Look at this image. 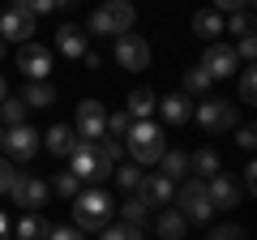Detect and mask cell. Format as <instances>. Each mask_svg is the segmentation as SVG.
<instances>
[{
  "label": "cell",
  "instance_id": "cell-31",
  "mask_svg": "<svg viewBox=\"0 0 257 240\" xmlns=\"http://www.w3.org/2000/svg\"><path fill=\"white\" fill-rule=\"evenodd\" d=\"M223 30H231V35H240V39L253 35V9H236V13L227 18V26H223Z\"/></svg>",
  "mask_w": 257,
  "mask_h": 240
},
{
  "label": "cell",
  "instance_id": "cell-22",
  "mask_svg": "<svg viewBox=\"0 0 257 240\" xmlns=\"http://www.w3.org/2000/svg\"><path fill=\"white\" fill-rule=\"evenodd\" d=\"M22 103H26V107H52L56 103V86L52 82H30L26 90H22Z\"/></svg>",
  "mask_w": 257,
  "mask_h": 240
},
{
  "label": "cell",
  "instance_id": "cell-9",
  "mask_svg": "<svg viewBox=\"0 0 257 240\" xmlns=\"http://www.w3.org/2000/svg\"><path fill=\"white\" fill-rule=\"evenodd\" d=\"M18 69L30 77V82H47V73H52V47H43V43H22V52H18Z\"/></svg>",
  "mask_w": 257,
  "mask_h": 240
},
{
  "label": "cell",
  "instance_id": "cell-29",
  "mask_svg": "<svg viewBox=\"0 0 257 240\" xmlns=\"http://www.w3.org/2000/svg\"><path fill=\"white\" fill-rule=\"evenodd\" d=\"M94 155H103L111 167H116V163H120V155H124V142H120V138H107V133H103V138L94 142Z\"/></svg>",
  "mask_w": 257,
  "mask_h": 240
},
{
  "label": "cell",
  "instance_id": "cell-42",
  "mask_svg": "<svg viewBox=\"0 0 257 240\" xmlns=\"http://www.w3.org/2000/svg\"><path fill=\"white\" fill-rule=\"evenodd\" d=\"M47 240H82V231H77V227H52Z\"/></svg>",
  "mask_w": 257,
  "mask_h": 240
},
{
  "label": "cell",
  "instance_id": "cell-36",
  "mask_svg": "<svg viewBox=\"0 0 257 240\" xmlns=\"http://www.w3.org/2000/svg\"><path fill=\"white\" fill-rule=\"evenodd\" d=\"M257 99V82H253V69L240 73V103H253Z\"/></svg>",
  "mask_w": 257,
  "mask_h": 240
},
{
  "label": "cell",
  "instance_id": "cell-47",
  "mask_svg": "<svg viewBox=\"0 0 257 240\" xmlns=\"http://www.w3.org/2000/svg\"><path fill=\"white\" fill-rule=\"evenodd\" d=\"M5 52H9V43H5V39H0V60H5Z\"/></svg>",
  "mask_w": 257,
  "mask_h": 240
},
{
  "label": "cell",
  "instance_id": "cell-32",
  "mask_svg": "<svg viewBox=\"0 0 257 240\" xmlns=\"http://www.w3.org/2000/svg\"><path fill=\"white\" fill-rule=\"evenodd\" d=\"M52 185H56V193H60V197H77V193H82V180H77L73 172H56Z\"/></svg>",
  "mask_w": 257,
  "mask_h": 240
},
{
  "label": "cell",
  "instance_id": "cell-4",
  "mask_svg": "<svg viewBox=\"0 0 257 240\" xmlns=\"http://www.w3.org/2000/svg\"><path fill=\"white\" fill-rule=\"evenodd\" d=\"M176 202H180L184 223H210V214H214L210 193H206V180H184V185L176 189Z\"/></svg>",
  "mask_w": 257,
  "mask_h": 240
},
{
  "label": "cell",
  "instance_id": "cell-37",
  "mask_svg": "<svg viewBox=\"0 0 257 240\" xmlns=\"http://www.w3.org/2000/svg\"><path fill=\"white\" fill-rule=\"evenodd\" d=\"M210 240H244V227L240 223H223V227L210 231Z\"/></svg>",
  "mask_w": 257,
  "mask_h": 240
},
{
  "label": "cell",
  "instance_id": "cell-24",
  "mask_svg": "<svg viewBox=\"0 0 257 240\" xmlns=\"http://www.w3.org/2000/svg\"><path fill=\"white\" fill-rule=\"evenodd\" d=\"M193 35H202V39H214V35H223V13H214V9L193 13Z\"/></svg>",
  "mask_w": 257,
  "mask_h": 240
},
{
  "label": "cell",
  "instance_id": "cell-45",
  "mask_svg": "<svg viewBox=\"0 0 257 240\" xmlns=\"http://www.w3.org/2000/svg\"><path fill=\"white\" fill-rule=\"evenodd\" d=\"M0 240H9V219L0 214Z\"/></svg>",
  "mask_w": 257,
  "mask_h": 240
},
{
  "label": "cell",
  "instance_id": "cell-19",
  "mask_svg": "<svg viewBox=\"0 0 257 240\" xmlns=\"http://www.w3.org/2000/svg\"><path fill=\"white\" fill-rule=\"evenodd\" d=\"M56 47H60V56H69V60H82V52H86V30L82 26H60L56 30Z\"/></svg>",
  "mask_w": 257,
  "mask_h": 240
},
{
  "label": "cell",
  "instance_id": "cell-7",
  "mask_svg": "<svg viewBox=\"0 0 257 240\" xmlns=\"http://www.w3.org/2000/svg\"><path fill=\"white\" fill-rule=\"evenodd\" d=\"M116 65L120 69H128V73H138V69H146L150 65V43L142 35H116Z\"/></svg>",
  "mask_w": 257,
  "mask_h": 240
},
{
  "label": "cell",
  "instance_id": "cell-49",
  "mask_svg": "<svg viewBox=\"0 0 257 240\" xmlns=\"http://www.w3.org/2000/svg\"><path fill=\"white\" fill-rule=\"evenodd\" d=\"M69 5H73V0H69Z\"/></svg>",
  "mask_w": 257,
  "mask_h": 240
},
{
  "label": "cell",
  "instance_id": "cell-28",
  "mask_svg": "<svg viewBox=\"0 0 257 240\" xmlns=\"http://www.w3.org/2000/svg\"><path fill=\"white\" fill-rule=\"evenodd\" d=\"M210 86H214V82H210V73H206L202 65H193L189 73H184V94H206Z\"/></svg>",
  "mask_w": 257,
  "mask_h": 240
},
{
  "label": "cell",
  "instance_id": "cell-41",
  "mask_svg": "<svg viewBox=\"0 0 257 240\" xmlns=\"http://www.w3.org/2000/svg\"><path fill=\"white\" fill-rule=\"evenodd\" d=\"M236 9H253V0H214V13H236Z\"/></svg>",
  "mask_w": 257,
  "mask_h": 240
},
{
  "label": "cell",
  "instance_id": "cell-5",
  "mask_svg": "<svg viewBox=\"0 0 257 240\" xmlns=\"http://www.w3.org/2000/svg\"><path fill=\"white\" fill-rule=\"evenodd\" d=\"M193 116L206 133H227L236 125V103L231 99H206V103H193Z\"/></svg>",
  "mask_w": 257,
  "mask_h": 240
},
{
  "label": "cell",
  "instance_id": "cell-40",
  "mask_svg": "<svg viewBox=\"0 0 257 240\" xmlns=\"http://www.w3.org/2000/svg\"><path fill=\"white\" fill-rule=\"evenodd\" d=\"M236 146H240V150H253V146H257L253 125H240V129H236Z\"/></svg>",
  "mask_w": 257,
  "mask_h": 240
},
{
  "label": "cell",
  "instance_id": "cell-30",
  "mask_svg": "<svg viewBox=\"0 0 257 240\" xmlns=\"http://www.w3.org/2000/svg\"><path fill=\"white\" fill-rule=\"evenodd\" d=\"M0 116H5V125H9V129H13V125H26V103L9 94V99L0 103Z\"/></svg>",
  "mask_w": 257,
  "mask_h": 240
},
{
  "label": "cell",
  "instance_id": "cell-6",
  "mask_svg": "<svg viewBox=\"0 0 257 240\" xmlns=\"http://www.w3.org/2000/svg\"><path fill=\"white\" fill-rule=\"evenodd\" d=\"M69 172H73L82 185H99V180H107V176H111V163L103 155H94V146H82L73 159H69Z\"/></svg>",
  "mask_w": 257,
  "mask_h": 240
},
{
  "label": "cell",
  "instance_id": "cell-20",
  "mask_svg": "<svg viewBox=\"0 0 257 240\" xmlns=\"http://www.w3.org/2000/svg\"><path fill=\"white\" fill-rule=\"evenodd\" d=\"M47 231L52 227H47V219L39 210H30V214L18 219V240H47Z\"/></svg>",
  "mask_w": 257,
  "mask_h": 240
},
{
  "label": "cell",
  "instance_id": "cell-16",
  "mask_svg": "<svg viewBox=\"0 0 257 240\" xmlns=\"http://www.w3.org/2000/svg\"><path fill=\"white\" fill-rule=\"evenodd\" d=\"M138 197H142V202H146V206H167V202H172V197H176V185H172V180H167V176H142V185H138Z\"/></svg>",
  "mask_w": 257,
  "mask_h": 240
},
{
  "label": "cell",
  "instance_id": "cell-44",
  "mask_svg": "<svg viewBox=\"0 0 257 240\" xmlns=\"http://www.w3.org/2000/svg\"><path fill=\"white\" fill-rule=\"evenodd\" d=\"M82 65H86V69H99V52H90V47H86V52H82Z\"/></svg>",
  "mask_w": 257,
  "mask_h": 240
},
{
  "label": "cell",
  "instance_id": "cell-48",
  "mask_svg": "<svg viewBox=\"0 0 257 240\" xmlns=\"http://www.w3.org/2000/svg\"><path fill=\"white\" fill-rule=\"evenodd\" d=\"M0 146H5V125H0Z\"/></svg>",
  "mask_w": 257,
  "mask_h": 240
},
{
  "label": "cell",
  "instance_id": "cell-34",
  "mask_svg": "<svg viewBox=\"0 0 257 240\" xmlns=\"http://www.w3.org/2000/svg\"><path fill=\"white\" fill-rule=\"evenodd\" d=\"M99 240H146V236H142V227H128V223H120V227H103Z\"/></svg>",
  "mask_w": 257,
  "mask_h": 240
},
{
  "label": "cell",
  "instance_id": "cell-3",
  "mask_svg": "<svg viewBox=\"0 0 257 240\" xmlns=\"http://www.w3.org/2000/svg\"><path fill=\"white\" fill-rule=\"evenodd\" d=\"M133 18H138V9L128 0H107L103 9L90 13V30L94 35H128L133 30Z\"/></svg>",
  "mask_w": 257,
  "mask_h": 240
},
{
  "label": "cell",
  "instance_id": "cell-1",
  "mask_svg": "<svg viewBox=\"0 0 257 240\" xmlns=\"http://www.w3.org/2000/svg\"><path fill=\"white\" fill-rule=\"evenodd\" d=\"M111 210H116V202H111L99 185L82 189V193L73 197V219H77V227H82V231H103V227H107V219H111Z\"/></svg>",
  "mask_w": 257,
  "mask_h": 240
},
{
  "label": "cell",
  "instance_id": "cell-33",
  "mask_svg": "<svg viewBox=\"0 0 257 240\" xmlns=\"http://www.w3.org/2000/svg\"><path fill=\"white\" fill-rule=\"evenodd\" d=\"M60 5H69V0H18V9L30 13V18H39V13H52V9H60Z\"/></svg>",
  "mask_w": 257,
  "mask_h": 240
},
{
  "label": "cell",
  "instance_id": "cell-35",
  "mask_svg": "<svg viewBox=\"0 0 257 240\" xmlns=\"http://www.w3.org/2000/svg\"><path fill=\"white\" fill-rule=\"evenodd\" d=\"M128 129H133V120H128L124 111H111V116H107V138H120V142H124Z\"/></svg>",
  "mask_w": 257,
  "mask_h": 240
},
{
  "label": "cell",
  "instance_id": "cell-23",
  "mask_svg": "<svg viewBox=\"0 0 257 240\" xmlns=\"http://www.w3.org/2000/svg\"><path fill=\"white\" fill-rule=\"evenodd\" d=\"M184 231H189V223H184L180 210H163L159 214V240H184Z\"/></svg>",
  "mask_w": 257,
  "mask_h": 240
},
{
  "label": "cell",
  "instance_id": "cell-39",
  "mask_svg": "<svg viewBox=\"0 0 257 240\" xmlns=\"http://www.w3.org/2000/svg\"><path fill=\"white\" fill-rule=\"evenodd\" d=\"M13 180H18V167H13L9 159H0V193H9Z\"/></svg>",
  "mask_w": 257,
  "mask_h": 240
},
{
  "label": "cell",
  "instance_id": "cell-25",
  "mask_svg": "<svg viewBox=\"0 0 257 240\" xmlns=\"http://www.w3.org/2000/svg\"><path fill=\"white\" fill-rule=\"evenodd\" d=\"M189 172H197V180L219 176V155H214V150H197V155H189Z\"/></svg>",
  "mask_w": 257,
  "mask_h": 240
},
{
  "label": "cell",
  "instance_id": "cell-26",
  "mask_svg": "<svg viewBox=\"0 0 257 240\" xmlns=\"http://www.w3.org/2000/svg\"><path fill=\"white\" fill-rule=\"evenodd\" d=\"M111 176L120 180L124 193H138V185H142V163H116V167H111Z\"/></svg>",
  "mask_w": 257,
  "mask_h": 240
},
{
  "label": "cell",
  "instance_id": "cell-17",
  "mask_svg": "<svg viewBox=\"0 0 257 240\" xmlns=\"http://www.w3.org/2000/svg\"><path fill=\"white\" fill-rule=\"evenodd\" d=\"M155 111H163L167 125H176V129H180V125H189V120H193V99H189V94H163Z\"/></svg>",
  "mask_w": 257,
  "mask_h": 240
},
{
  "label": "cell",
  "instance_id": "cell-10",
  "mask_svg": "<svg viewBox=\"0 0 257 240\" xmlns=\"http://www.w3.org/2000/svg\"><path fill=\"white\" fill-rule=\"evenodd\" d=\"M39 146H43V133L30 129V125H13V129H5V150H9L13 159H22V163L35 159Z\"/></svg>",
  "mask_w": 257,
  "mask_h": 240
},
{
  "label": "cell",
  "instance_id": "cell-18",
  "mask_svg": "<svg viewBox=\"0 0 257 240\" xmlns=\"http://www.w3.org/2000/svg\"><path fill=\"white\" fill-rule=\"evenodd\" d=\"M155 107H159V99H155V90H146V86L128 90V99H124V116L128 120H150Z\"/></svg>",
  "mask_w": 257,
  "mask_h": 240
},
{
  "label": "cell",
  "instance_id": "cell-38",
  "mask_svg": "<svg viewBox=\"0 0 257 240\" xmlns=\"http://www.w3.org/2000/svg\"><path fill=\"white\" fill-rule=\"evenodd\" d=\"M231 52H236V60H244V65H248V60L257 56V39L244 35V39H240V47H231Z\"/></svg>",
  "mask_w": 257,
  "mask_h": 240
},
{
  "label": "cell",
  "instance_id": "cell-14",
  "mask_svg": "<svg viewBox=\"0 0 257 240\" xmlns=\"http://www.w3.org/2000/svg\"><path fill=\"white\" fill-rule=\"evenodd\" d=\"M9 193H13V202H18L22 210H39V206L47 202V185L35 180V176H22V172H18V180L9 185Z\"/></svg>",
  "mask_w": 257,
  "mask_h": 240
},
{
  "label": "cell",
  "instance_id": "cell-15",
  "mask_svg": "<svg viewBox=\"0 0 257 240\" xmlns=\"http://www.w3.org/2000/svg\"><path fill=\"white\" fill-rule=\"evenodd\" d=\"M206 193H210V206L214 210H231V206H240V185L231 180L227 172H219V176H210V185H206Z\"/></svg>",
  "mask_w": 257,
  "mask_h": 240
},
{
  "label": "cell",
  "instance_id": "cell-12",
  "mask_svg": "<svg viewBox=\"0 0 257 240\" xmlns=\"http://www.w3.org/2000/svg\"><path fill=\"white\" fill-rule=\"evenodd\" d=\"M43 146L52 150L56 159H73V155H77L82 146H94V142L77 138V133H73V129H64V125H52V129L43 133Z\"/></svg>",
  "mask_w": 257,
  "mask_h": 240
},
{
  "label": "cell",
  "instance_id": "cell-13",
  "mask_svg": "<svg viewBox=\"0 0 257 240\" xmlns=\"http://www.w3.org/2000/svg\"><path fill=\"white\" fill-rule=\"evenodd\" d=\"M30 35H35V18L30 13H22L18 5L9 13H0V39L5 43H30Z\"/></svg>",
  "mask_w": 257,
  "mask_h": 240
},
{
  "label": "cell",
  "instance_id": "cell-11",
  "mask_svg": "<svg viewBox=\"0 0 257 240\" xmlns=\"http://www.w3.org/2000/svg\"><path fill=\"white\" fill-rule=\"evenodd\" d=\"M202 69L210 73V82H219V77H231L240 69V60H236V52H231L227 43H210L202 52Z\"/></svg>",
  "mask_w": 257,
  "mask_h": 240
},
{
  "label": "cell",
  "instance_id": "cell-2",
  "mask_svg": "<svg viewBox=\"0 0 257 240\" xmlns=\"http://www.w3.org/2000/svg\"><path fill=\"white\" fill-rule=\"evenodd\" d=\"M128 155H133V163H159L163 159V129H159L155 120H133V129H128L124 138Z\"/></svg>",
  "mask_w": 257,
  "mask_h": 240
},
{
  "label": "cell",
  "instance_id": "cell-43",
  "mask_svg": "<svg viewBox=\"0 0 257 240\" xmlns=\"http://www.w3.org/2000/svg\"><path fill=\"white\" fill-rule=\"evenodd\" d=\"M253 189H257V163H248L244 167V193H253Z\"/></svg>",
  "mask_w": 257,
  "mask_h": 240
},
{
  "label": "cell",
  "instance_id": "cell-46",
  "mask_svg": "<svg viewBox=\"0 0 257 240\" xmlns=\"http://www.w3.org/2000/svg\"><path fill=\"white\" fill-rule=\"evenodd\" d=\"M5 99H9V86H5V77H0V103H5Z\"/></svg>",
  "mask_w": 257,
  "mask_h": 240
},
{
  "label": "cell",
  "instance_id": "cell-27",
  "mask_svg": "<svg viewBox=\"0 0 257 240\" xmlns=\"http://www.w3.org/2000/svg\"><path fill=\"white\" fill-rule=\"evenodd\" d=\"M120 214H124L128 227H142V223H146V214H150V206L142 202L138 193H128V197H124V206H120Z\"/></svg>",
  "mask_w": 257,
  "mask_h": 240
},
{
  "label": "cell",
  "instance_id": "cell-21",
  "mask_svg": "<svg viewBox=\"0 0 257 240\" xmlns=\"http://www.w3.org/2000/svg\"><path fill=\"white\" fill-rule=\"evenodd\" d=\"M159 163H163V172H159V176H167L172 185L189 176V155H184V150H163V159H159Z\"/></svg>",
  "mask_w": 257,
  "mask_h": 240
},
{
  "label": "cell",
  "instance_id": "cell-8",
  "mask_svg": "<svg viewBox=\"0 0 257 240\" xmlns=\"http://www.w3.org/2000/svg\"><path fill=\"white\" fill-rule=\"evenodd\" d=\"M73 133H77V138H86V142H99L103 133H107V111H103V103H99V99H86V103H77Z\"/></svg>",
  "mask_w": 257,
  "mask_h": 240
}]
</instances>
